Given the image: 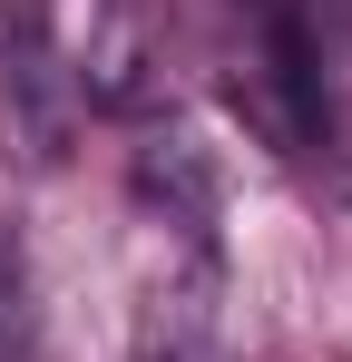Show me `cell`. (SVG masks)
Segmentation results:
<instances>
[{"label":"cell","mask_w":352,"mask_h":362,"mask_svg":"<svg viewBox=\"0 0 352 362\" xmlns=\"http://www.w3.org/2000/svg\"><path fill=\"white\" fill-rule=\"evenodd\" d=\"M10 303H20V274H10V255H0V343H10Z\"/></svg>","instance_id":"obj_1"}]
</instances>
